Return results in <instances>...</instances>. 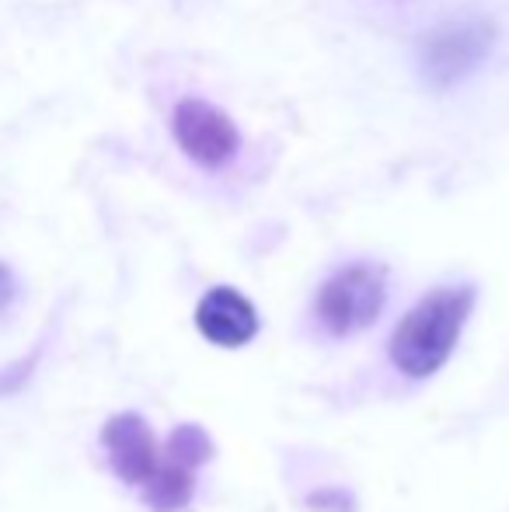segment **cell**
<instances>
[{"label":"cell","instance_id":"cell-4","mask_svg":"<svg viewBox=\"0 0 509 512\" xmlns=\"http://www.w3.org/2000/svg\"><path fill=\"white\" fill-rule=\"evenodd\" d=\"M489 46L492 28L485 21H454V25H443L436 35H429L426 49H422V70L433 84L447 88V84L461 81L464 74H471L489 56Z\"/></svg>","mask_w":509,"mask_h":512},{"label":"cell","instance_id":"cell-1","mask_svg":"<svg viewBox=\"0 0 509 512\" xmlns=\"http://www.w3.org/2000/svg\"><path fill=\"white\" fill-rule=\"evenodd\" d=\"M475 304V290L471 286H447L401 317V324L391 335V359L405 377H429L436 373L454 352L461 328Z\"/></svg>","mask_w":509,"mask_h":512},{"label":"cell","instance_id":"cell-5","mask_svg":"<svg viewBox=\"0 0 509 512\" xmlns=\"http://www.w3.org/2000/svg\"><path fill=\"white\" fill-rule=\"evenodd\" d=\"M102 443L109 450L112 471L126 485H147L150 474L157 471V450H154V436H150V425L140 415H133V411L116 415L105 425Z\"/></svg>","mask_w":509,"mask_h":512},{"label":"cell","instance_id":"cell-2","mask_svg":"<svg viewBox=\"0 0 509 512\" xmlns=\"http://www.w3.org/2000/svg\"><path fill=\"white\" fill-rule=\"evenodd\" d=\"M384 307V276L374 265L335 272L318 293V317L332 335H353L377 321Z\"/></svg>","mask_w":509,"mask_h":512},{"label":"cell","instance_id":"cell-7","mask_svg":"<svg viewBox=\"0 0 509 512\" xmlns=\"http://www.w3.org/2000/svg\"><path fill=\"white\" fill-rule=\"evenodd\" d=\"M192 495V471L185 467H175V464H164L150 474L147 481V502L154 506L157 512H175L189 502Z\"/></svg>","mask_w":509,"mask_h":512},{"label":"cell","instance_id":"cell-8","mask_svg":"<svg viewBox=\"0 0 509 512\" xmlns=\"http://www.w3.org/2000/svg\"><path fill=\"white\" fill-rule=\"evenodd\" d=\"M210 450H213L210 439H206V432L199 429V425H178L168 439V464L192 471V467H199L203 460H210Z\"/></svg>","mask_w":509,"mask_h":512},{"label":"cell","instance_id":"cell-3","mask_svg":"<svg viewBox=\"0 0 509 512\" xmlns=\"http://www.w3.org/2000/svg\"><path fill=\"white\" fill-rule=\"evenodd\" d=\"M175 140L199 168H224L238 154V129L217 105L203 98H182L171 115Z\"/></svg>","mask_w":509,"mask_h":512},{"label":"cell","instance_id":"cell-9","mask_svg":"<svg viewBox=\"0 0 509 512\" xmlns=\"http://www.w3.org/2000/svg\"><path fill=\"white\" fill-rule=\"evenodd\" d=\"M11 293H14V279H11V272H7L4 265H0V307H4L7 300H11Z\"/></svg>","mask_w":509,"mask_h":512},{"label":"cell","instance_id":"cell-6","mask_svg":"<svg viewBox=\"0 0 509 512\" xmlns=\"http://www.w3.org/2000/svg\"><path fill=\"white\" fill-rule=\"evenodd\" d=\"M196 324L213 345L238 349V345H248L255 338L258 314L238 290H231V286H217V290H210L203 300H199Z\"/></svg>","mask_w":509,"mask_h":512}]
</instances>
